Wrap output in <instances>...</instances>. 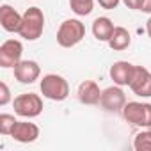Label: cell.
Returning <instances> with one entry per match:
<instances>
[{
  "label": "cell",
  "instance_id": "cell-1",
  "mask_svg": "<svg viewBox=\"0 0 151 151\" xmlns=\"http://www.w3.org/2000/svg\"><path fill=\"white\" fill-rule=\"evenodd\" d=\"M86 37V25L77 18H68L57 30V43L62 48H73Z\"/></svg>",
  "mask_w": 151,
  "mask_h": 151
},
{
  "label": "cell",
  "instance_id": "cell-2",
  "mask_svg": "<svg viewBox=\"0 0 151 151\" xmlns=\"http://www.w3.org/2000/svg\"><path fill=\"white\" fill-rule=\"evenodd\" d=\"M39 89H41V94L43 98L46 100H52V101H64L68 96H69V84L64 77L57 73H48L41 78V84H39Z\"/></svg>",
  "mask_w": 151,
  "mask_h": 151
},
{
  "label": "cell",
  "instance_id": "cell-3",
  "mask_svg": "<svg viewBox=\"0 0 151 151\" xmlns=\"http://www.w3.org/2000/svg\"><path fill=\"white\" fill-rule=\"evenodd\" d=\"M45 30V14L39 7H29L23 13V22L20 29V37L27 41H36Z\"/></svg>",
  "mask_w": 151,
  "mask_h": 151
},
{
  "label": "cell",
  "instance_id": "cell-4",
  "mask_svg": "<svg viewBox=\"0 0 151 151\" xmlns=\"http://www.w3.org/2000/svg\"><path fill=\"white\" fill-rule=\"evenodd\" d=\"M123 117L126 123L137 128H149L151 126V103L140 101H126L123 107Z\"/></svg>",
  "mask_w": 151,
  "mask_h": 151
},
{
  "label": "cell",
  "instance_id": "cell-5",
  "mask_svg": "<svg viewBox=\"0 0 151 151\" xmlns=\"http://www.w3.org/2000/svg\"><path fill=\"white\" fill-rule=\"evenodd\" d=\"M13 107H14V114H18L20 117L32 119L43 112V98L36 93H23L14 98Z\"/></svg>",
  "mask_w": 151,
  "mask_h": 151
},
{
  "label": "cell",
  "instance_id": "cell-6",
  "mask_svg": "<svg viewBox=\"0 0 151 151\" xmlns=\"http://www.w3.org/2000/svg\"><path fill=\"white\" fill-rule=\"evenodd\" d=\"M128 87L140 98H151V71L144 66H135Z\"/></svg>",
  "mask_w": 151,
  "mask_h": 151
},
{
  "label": "cell",
  "instance_id": "cell-7",
  "mask_svg": "<svg viewBox=\"0 0 151 151\" xmlns=\"http://www.w3.org/2000/svg\"><path fill=\"white\" fill-rule=\"evenodd\" d=\"M23 55V45L18 39H7L0 45V66L14 68Z\"/></svg>",
  "mask_w": 151,
  "mask_h": 151
},
{
  "label": "cell",
  "instance_id": "cell-8",
  "mask_svg": "<svg viewBox=\"0 0 151 151\" xmlns=\"http://www.w3.org/2000/svg\"><path fill=\"white\" fill-rule=\"evenodd\" d=\"M100 105L109 112H121L123 107L126 105V96H124V91L121 89V86L114 84V86L103 89Z\"/></svg>",
  "mask_w": 151,
  "mask_h": 151
},
{
  "label": "cell",
  "instance_id": "cell-9",
  "mask_svg": "<svg viewBox=\"0 0 151 151\" xmlns=\"http://www.w3.org/2000/svg\"><path fill=\"white\" fill-rule=\"evenodd\" d=\"M41 77V68L36 60H20L14 66V78L20 84H34Z\"/></svg>",
  "mask_w": 151,
  "mask_h": 151
},
{
  "label": "cell",
  "instance_id": "cell-10",
  "mask_svg": "<svg viewBox=\"0 0 151 151\" xmlns=\"http://www.w3.org/2000/svg\"><path fill=\"white\" fill-rule=\"evenodd\" d=\"M22 22H23V14H20L14 7H11L9 4H4L0 7V25L6 32H13V34H20L22 29Z\"/></svg>",
  "mask_w": 151,
  "mask_h": 151
},
{
  "label": "cell",
  "instance_id": "cell-11",
  "mask_svg": "<svg viewBox=\"0 0 151 151\" xmlns=\"http://www.w3.org/2000/svg\"><path fill=\"white\" fill-rule=\"evenodd\" d=\"M133 69H135V66H133L132 62H128V60H117V62H114V64L110 66L109 75H110V78L114 80L116 86L124 87V86H130Z\"/></svg>",
  "mask_w": 151,
  "mask_h": 151
},
{
  "label": "cell",
  "instance_id": "cell-12",
  "mask_svg": "<svg viewBox=\"0 0 151 151\" xmlns=\"http://www.w3.org/2000/svg\"><path fill=\"white\" fill-rule=\"evenodd\" d=\"M11 137L16 140V142H22V144H30L34 140H37L39 137V126L36 123H30V121H18Z\"/></svg>",
  "mask_w": 151,
  "mask_h": 151
},
{
  "label": "cell",
  "instance_id": "cell-13",
  "mask_svg": "<svg viewBox=\"0 0 151 151\" xmlns=\"http://www.w3.org/2000/svg\"><path fill=\"white\" fill-rule=\"evenodd\" d=\"M77 96H78L80 103H84V105H98L101 100V89L94 80H84L78 86Z\"/></svg>",
  "mask_w": 151,
  "mask_h": 151
},
{
  "label": "cell",
  "instance_id": "cell-14",
  "mask_svg": "<svg viewBox=\"0 0 151 151\" xmlns=\"http://www.w3.org/2000/svg\"><path fill=\"white\" fill-rule=\"evenodd\" d=\"M114 29H116V25H114L112 20L107 18V16H100V18H96V20L93 22V27H91L93 36H94L98 41H105V43H109V39L112 37Z\"/></svg>",
  "mask_w": 151,
  "mask_h": 151
},
{
  "label": "cell",
  "instance_id": "cell-15",
  "mask_svg": "<svg viewBox=\"0 0 151 151\" xmlns=\"http://www.w3.org/2000/svg\"><path fill=\"white\" fill-rule=\"evenodd\" d=\"M132 45V36L124 27H116L112 32V37L109 39V46L114 52H123Z\"/></svg>",
  "mask_w": 151,
  "mask_h": 151
},
{
  "label": "cell",
  "instance_id": "cell-16",
  "mask_svg": "<svg viewBox=\"0 0 151 151\" xmlns=\"http://www.w3.org/2000/svg\"><path fill=\"white\" fill-rule=\"evenodd\" d=\"M69 7L77 16H89L94 9V0H69Z\"/></svg>",
  "mask_w": 151,
  "mask_h": 151
},
{
  "label": "cell",
  "instance_id": "cell-17",
  "mask_svg": "<svg viewBox=\"0 0 151 151\" xmlns=\"http://www.w3.org/2000/svg\"><path fill=\"white\" fill-rule=\"evenodd\" d=\"M133 149L135 151H151V132L147 128H142L133 139Z\"/></svg>",
  "mask_w": 151,
  "mask_h": 151
},
{
  "label": "cell",
  "instance_id": "cell-18",
  "mask_svg": "<svg viewBox=\"0 0 151 151\" xmlns=\"http://www.w3.org/2000/svg\"><path fill=\"white\" fill-rule=\"evenodd\" d=\"M18 119L11 114H0V133L2 135H11Z\"/></svg>",
  "mask_w": 151,
  "mask_h": 151
},
{
  "label": "cell",
  "instance_id": "cell-19",
  "mask_svg": "<svg viewBox=\"0 0 151 151\" xmlns=\"http://www.w3.org/2000/svg\"><path fill=\"white\" fill-rule=\"evenodd\" d=\"M9 101H11V91L6 82H0V105L6 107Z\"/></svg>",
  "mask_w": 151,
  "mask_h": 151
},
{
  "label": "cell",
  "instance_id": "cell-20",
  "mask_svg": "<svg viewBox=\"0 0 151 151\" xmlns=\"http://www.w3.org/2000/svg\"><path fill=\"white\" fill-rule=\"evenodd\" d=\"M96 2L103 7V9H116L117 6H119V2H121V0H96Z\"/></svg>",
  "mask_w": 151,
  "mask_h": 151
},
{
  "label": "cell",
  "instance_id": "cell-21",
  "mask_svg": "<svg viewBox=\"0 0 151 151\" xmlns=\"http://www.w3.org/2000/svg\"><path fill=\"white\" fill-rule=\"evenodd\" d=\"M140 2H142V0H123V4H124L128 9H133V11H139Z\"/></svg>",
  "mask_w": 151,
  "mask_h": 151
},
{
  "label": "cell",
  "instance_id": "cell-22",
  "mask_svg": "<svg viewBox=\"0 0 151 151\" xmlns=\"http://www.w3.org/2000/svg\"><path fill=\"white\" fill-rule=\"evenodd\" d=\"M139 11L140 13H146V14H151V0H142Z\"/></svg>",
  "mask_w": 151,
  "mask_h": 151
},
{
  "label": "cell",
  "instance_id": "cell-23",
  "mask_svg": "<svg viewBox=\"0 0 151 151\" xmlns=\"http://www.w3.org/2000/svg\"><path fill=\"white\" fill-rule=\"evenodd\" d=\"M146 32H147V36L151 37V16H149L147 22H146Z\"/></svg>",
  "mask_w": 151,
  "mask_h": 151
},
{
  "label": "cell",
  "instance_id": "cell-24",
  "mask_svg": "<svg viewBox=\"0 0 151 151\" xmlns=\"http://www.w3.org/2000/svg\"><path fill=\"white\" fill-rule=\"evenodd\" d=\"M147 130H149V132H151V126H149V128H147Z\"/></svg>",
  "mask_w": 151,
  "mask_h": 151
}]
</instances>
